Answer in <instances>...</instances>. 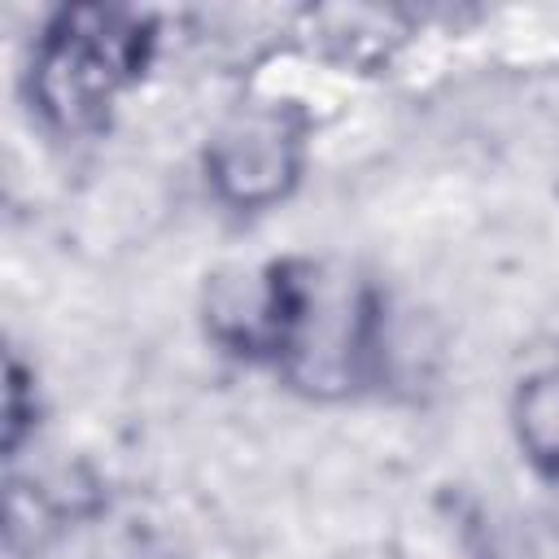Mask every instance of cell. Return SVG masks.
<instances>
[{
    "label": "cell",
    "instance_id": "cell-3",
    "mask_svg": "<svg viewBox=\"0 0 559 559\" xmlns=\"http://www.w3.org/2000/svg\"><path fill=\"white\" fill-rule=\"evenodd\" d=\"M515 437L533 472L559 485V367H542L520 380L515 393Z\"/></svg>",
    "mask_w": 559,
    "mask_h": 559
},
{
    "label": "cell",
    "instance_id": "cell-1",
    "mask_svg": "<svg viewBox=\"0 0 559 559\" xmlns=\"http://www.w3.org/2000/svg\"><path fill=\"white\" fill-rule=\"evenodd\" d=\"M153 17L118 4L57 9L31 57V105L52 131H96L114 100L144 74Z\"/></svg>",
    "mask_w": 559,
    "mask_h": 559
},
{
    "label": "cell",
    "instance_id": "cell-2",
    "mask_svg": "<svg viewBox=\"0 0 559 559\" xmlns=\"http://www.w3.org/2000/svg\"><path fill=\"white\" fill-rule=\"evenodd\" d=\"M306 122L284 105H249L231 114L210 140L205 170L218 201L236 210H266L288 197L301 175Z\"/></svg>",
    "mask_w": 559,
    "mask_h": 559
}]
</instances>
